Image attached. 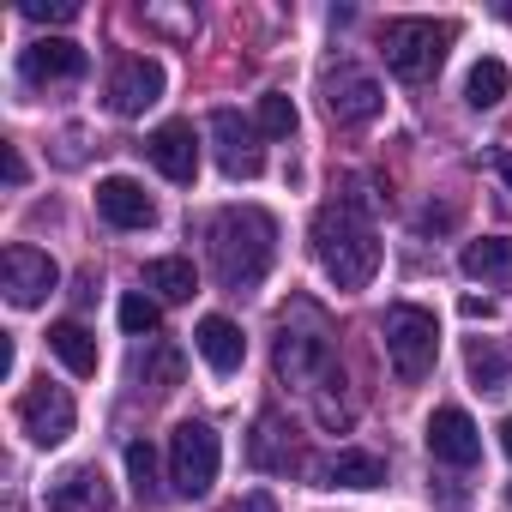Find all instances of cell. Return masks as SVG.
Returning <instances> with one entry per match:
<instances>
[{
  "mask_svg": "<svg viewBox=\"0 0 512 512\" xmlns=\"http://www.w3.org/2000/svg\"><path fill=\"white\" fill-rule=\"evenodd\" d=\"M314 260H320V272L338 290H368L374 284V272H380V235H374L368 199L338 193V199L320 205V217H314Z\"/></svg>",
  "mask_w": 512,
  "mask_h": 512,
  "instance_id": "cell-1",
  "label": "cell"
},
{
  "mask_svg": "<svg viewBox=\"0 0 512 512\" xmlns=\"http://www.w3.org/2000/svg\"><path fill=\"white\" fill-rule=\"evenodd\" d=\"M205 247H211V272L223 290H253L266 284L272 260H278V217L260 211V205H223L205 229Z\"/></svg>",
  "mask_w": 512,
  "mask_h": 512,
  "instance_id": "cell-2",
  "label": "cell"
},
{
  "mask_svg": "<svg viewBox=\"0 0 512 512\" xmlns=\"http://www.w3.org/2000/svg\"><path fill=\"white\" fill-rule=\"evenodd\" d=\"M332 362H338V350H332V326H326V314H320L314 302H290L284 320H278V344H272V368H278V380L296 386V392H314V386L332 380Z\"/></svg>",
  "mask_w": 512,
  "mask_h": 512,
  "instance_id": "cell-3",
  "label": "cell"
},
{
  "mask_svg": "<svg viewBox=\"0 0 512 512\" xmlns=\"http://www.w3.org/2000/svg\"><path fill=\"white\" fill-rule=\"evenodd\" d=\"M452 37H458V31H452L446 19H386V25H380V55H386V67H392L398 79L422 85V79L440 73Z\"/></svg>",
  "mask_w": 512,
  "mask_h": 512,
  "instance_id": "cell-4",
  "label": "cell"
},
{
  "mask_svg": "<svg viewBox=\"0 0 512 512\" xmlns=\"http://www.w3.org/2000/svg\"><path fill=\"white\" fill-rule=\"evenodd\" d=\"M380 338H386V362H392V374H398L404 386L428 380V368H434V356H440V326H434L428 308H416V302L386 308Z\"/></svg>",
  "mask_w": 512,
  "mask_h": 512,
  "instance_id": "cell-5",
  "label": "cell"
},
{
  "mask_svg": "<svg viewBox=\"0 0 512 512\" xmlns=\"http://www.w3.org/2000/svg\"><path fill=\"white\" fill-rule=\"evenodd\" d=\"M217 464H223V446H217L211 422H181L169 434V482H175V494H187V500L211 494Z\"/></svg>",
  "mask_w": 512,
  "mask_h": 512,
  "instance_id": "cell-6",
  "label": "cell"
},
{
  "mask_svg": "<svg viewBox=\"0 0 512 512\" xmlns=\"http://www.w3.org/2000/svg\"><path fill=\"white\" fill-rule=\"evenodd\" d=\"M55 284H61V266L49 260L43 247L13 241L7 253H0V290H7L13 308H43V302L55 296Z\"/></svg>",
  "mask_w": 512,
  "mask_h": 512,
  "instance_id": "cell-7",
  "label": "cell"
},
{
  "mask_svg": "<svg viewBox=\"0 0 512 512\" xmlns=\"http://www.w3.org/2000/svg\"><path fill=\"white\" fill-rule=\"evenodd\" d=\"M73 422H79V404H73L67 386H49V380L25 386V398H19V428L31 434V446H61V440L73 434Z\"/></svg>",
  "mask_w": 512,
  "mask_h": 512,
  "instance_id": "cell-8",
  "label": "cell"
},
{
  "mask_svg": "<svg viewBox=\"0 0 512 512\" xmlns=\"http://www.w3.org/2000/svg\"><path fill=\"white\" fill-rule=\"evenodd\" d=\"M211 145H217V169L229 181H253L266 169V151H260V127H247L235 109H211Z\"/></svg>",
  "mask_w": 512,
  "mask_h": 512,
  "instance_id": "cell-9",
  "label": "cell"
},
{
  "mask_svg": "<svg viewBox=\"0 0 512 512\" xmlns=\"http://www.w3.org/2000/svg\"><path fill=\"white\" fill-rule=\"evenodd\" d=\"M380 103H386V91H380V79H368L362 67H332V73H326V115H332L338 127L374 121Z\"/></svg>",
  "mask_w": 512,
  "mask_h": 512,
  "instance_id": "cell-10",
  "label": "cell"
},
{
  "mask_svg": "<svg viewBox=\"0 0 512 512\" xmlns=\"http://www.w3.org/2000/svg\"><path fill=\"white\" fill-rule=\"evenodd\" d=\"M157 97H163V67H157V61L127 55V61L109 73V109H115V115H127V121H133V115H145Z\"/></svg>",
  "mask_w": 512,
  "mask_h": 512,
  "instance_id": "cell-11",
  "label": "cell"
},
{
  "mask_svg": "<svg viewBox=\"0 0 512 512\" xmlns=\"http://www.w3.org/2000/svg\"><path fill=\"white\" fill-rule=\"evenodd\" d=\"M428 452H434L440 464H452V470H470V464L482 458V434H476V422H470L458 404H446V410L428 416Z\"/></svg>",
  "mask_w": 512,
  "mask_h": 512,
  "instance_id": "cell-12",
  "label": "cell"
},
{
  "mask_svg": "<svg viewBox=\"0 0 512 512\" xmlns=\"http://www.w3.org/2000/svg\"><path fill=\"white\" fill-rule=\"evenodd\" d=\"M247 458H253V470H272V476H290V470H302V440H296V428L284 422V416H260L253 422V440H247Z\"/></svg>",
  "mask_w": 512,
  "mask_h": 512,
  "instance_id": "cell-13",
  "label": "cell"
},
{
  "mask_svg": "<svg viewBox=\"0 0 512 512\" xmlns=\"http://www.w3.org/2000/svg\"><path fill=\"white\" fill-rule=\"evenodd\" d=\"M97 211H103L115 229H151V223H157V199H151L133 175H103V181H97Z\"/></svg>",
  "mask_w": 512,
  "mask_h": 512,
  "instance_id": "cell-14",
  "label": "cell"
},
{
  "mask_svg": "<svg viewBox=\"0 0 512 512\" xmlns=\"http://www.w3.org/2000/svg\"><path fill=\"white\" fill-rule=\"evenodd\" d=\"M19 73L25 85H55V79H79L85 73V49L73 37H43L19 55Z\"/></svg>",
  "mask_w": 512,
  "mask_h": 512,
  "instance_id": "cell-15",
  "label": "cell"
},
{
  "mask_svg": "<svg viewBox=\"0 0 512 512\" xmlns=\"http://www.w3.org/2000/svg\"><path fill=\"white\" fill-rule=\"evenodd\" d=\"M145 151H151V163H157L169 181H181V187L199 175V139H193V121H163V127L151 133Z\"/></svg>",
  "mask_w": 512,
  "mask_h": 512,
  "instance_id": "cell-16",
  "label": "cell"
},
{
  "mask_svg": "<svg viewBox=\"0 0 512 512\" xmlns=\"http://www.w3.org/2000/svg\"><path fill=\"white\" fill-rule=\"evenodd\" d=\"M193 344H199V356L211 362V374H235V368H241V356H247L241 326H235V320H223V314H205V320H199V332H193Z\"/></svg>",
  "mask_w": 512,
  "mask_h": 512,
  "instance_id": "cell-17",
  "label": "cell"
},
{
  "mask_svg": "<svg viewBox=\"0 0 512 512\" xmlns=\"http://www.w3.org/2000/svg\"><path fill=\"white\" fill-rule=\"evenodd\" d=\"M458 266H464V278H482V284H512V235H482V241H464Z\"/></svg>",
  "mask_w": 512,
  "mask_h": 512,
  "instance_id": "cell-18",
  "label": "cell"
},
{
  "mask_svg": "<svg viewBox=\"0 0 512 512\" xmlns=\"http://www.w3.org/2000/svg\"><path fill=\"white\" fill-rule=\"evenodd\" d=\"M49 512H109V488L97 470H67L55 488H49Z\"/></svg>",
  "mask_w": 512,
  "mask_h": 512,
  "instance_id": "cell-19",
  "label": "cell"
},
{
  "mask_svg": "<svg viewBox=\"0 0 512 512\" xmlns=\"http://www.w3.org/2000/svg\"><path fill=\"white\" fill-rule=\"evenodd\" d=\"M49 350L79 374V380H91L97 374V338L79 326V320H61V326H49Z\"/></svg>",
  "mask_w": 512,
  "mask_h": 512,
  "instance_id": "cell-20",
  "label": "cell"
},
{
  "mask_svg": "<svg viewBox=\"0 0 512 512\" xmlns=\"http://www.w3.org/2000/svg\"><path fill=\"white\" fill-rule=\"evenodd\" d=\"M145 290H157L163 302H187V296L199 290L193 260H181V253H163V260H151V266H145Z\"/></svg>",
  "mask_w": 512,
  "mask_h": 512,
  "instance_id": "cell-21",
  "label": "cell"
},
{
  "mask_svg": "<svg viewBox=\"0 0 512 512\" xmlns=\"http://www.w3.org/2000/svg\"><path fill=\"white\" fill-rule=\"evenodd\" d=\"M386 482V464L374 458V452H338L332 464H326V488H380Z\"/></svg>",
  "mask_w": 512,
  "mask_h": 512,
  "instance_id": "cell-22",
  "label": "cell"
},
{
  "mask_svg": "<svg viewBox=\"0 0 512 512\" xmlns=\"http://www.w3.org/2000/svg\"><path fill=\"white\" fill-rule=\"evenodd\" d=\"M181 368H187V362H181L175 344H151V350H139V362H133V374H139L151 392H175V386H181Z\"/></svg>",
  "mask_w": 512,
  "mask_h": 512,
  "instance_id": "cell-23",
  "label": "cell"
},
{
  "mask_svg": "<svg viewBox=\"0 0 512 512\" xmlns=\"http://www.w3.org/2000/svg\"><path fill=\"white\" fill-rule=\"evenodd\" d=\"M506 85H512L506 61H494V55H488V61H476V67H470V79H464V103H470V109H494V103L506 97Z\"/></svg>",
  "mask_w": 512,
  "mask_h": 512,
  "instance_id": "cell-24",
  "label": "cell"
},
{
  "mask_svg": "<svg viewBox=\"0 0 512 512\" xmlns=\"http://www.w3.org/2000/svg\"><path fill=\"white\" fill-rule=\"evenodd\" d=\"M464 362H470V380H476L482 392H506V386H512V362H506V356H500L488 338H476Z\"/></svg>",
  "mask_w": 512,
  "mask_h": 512,
  "instance_id": "cell-25",
  "label": "cell"
},
{
  "mask_svg": "<svg viewBox=\"0 0 512 512\" xmlns=\"http://www.w3.org/2000/svg\"><path fill=\"white\" fill-rule=\"evenodd\" d=\"M253 127H260V139H290L296 133V103L284 91H266L260 109H253Z\"/></svg>",
  "mask_w": 512,
  "mask_h": 512,
  "instance_id": "cell-26",
  "label": "cell"
},
{
  "mask_svg": "<svg viewBox=\"0 0 512 512\" xmlns=\"http://www.w3.org/2000/svg\"><path fill=\"white\" fill-rule=\"evenodd\" d=\"M127 476H133V494H139V506H151L163 488H157V452H151V440H133L127 446Z\"/></svg>",
  "mask_w": 512,
  "mask_h": 512,
  "instance_id": "cell-27",
  "label": "cell"
},
{
  "mask_svg": "<svg viewBox=\"0 0 512 512\" xmlns=\"http://www.w3.org/2000/svg\"><path fill=\"white\" fill-rule=\"evenodd\" d=\"M121 326H127L133 338H145V332H157V302H151L145 290H133V296H121Z\"/></svg>",
  "mask_w": 512,
  "mask_h": 512,
  "instance_id": "cell-28",
  "label": "cell"
},
{
  "mask_svg": "<svg viewBox=\"0 0 512 512\" xmlns=\"http://www.w3.org/2000/svg\"><path fill=\"white\" fill-rule=\"evenodd\" d=\"M25 19H37V25H73L79 19V0H25Z\"/></svg>",
  "mask_w": 512,
  "mask_h": 512,
  "instance_id": "cell-29",
  "label": "cell"
},
{
  "mask_svg": "<svg viewBox=\"0 0 512 512\" xmlns=\"http://www.w3.org/2000/svg\"><path fill=\"white\" fill-rule=\"evenodd\" d=\"M229 512H278V500H272V494H247V500H235Z\"/></svg>",
  "mask_w": 512,
  "mask_h": 512,
  "instance_id": "cell-30",
  "label": "cell"
},
{
  "mask_svg": "<svg viewBox=\"0 0 512 512\" xmlns=\"http://www.w3.org/2000/svg\"><path fill=\"white\" fill-rule=\"evenodd\" d=\"M7 181H13V187L25 181V157H19V145H7Z\"/></svg>",
  "mask_w": 512,
  "mask_h": 512,
  "instance_id": "cell-31",
  "label": "cell"
},
{
  "mask_svg": "<svg viewBox=\"0 0 512 512\" xmlns=\"http://www.w3.org/2000/svg\"><path fill=\"white\" fill-rule=\"evenodd\" d=\"M464 314H470V320H488V314H494V308H488V302H482V296H464Z\"/></svg>",
  "mask_w": 512,
  "mask_h": 512,
  "instance_id": "cell-32",
  "label": "cell"
},
{
  "mask_svg": "<svg viewBox=\"0 0 512 512\" xmlns=\"http://www.w3.org/2000/svg\"><path fill=\"white\" fill-rule=\"evenodd\" d=\"M494 169H500V181L512 187V151H500V157H494Z\"/></svg>",
  "mask_w": 512,
  "mask_h": 512,
  "instance_id": "cell-33",
  "label": "cell"
},
{
  "mask_svg": "<svg viewBox=\"0 0 512 512\" xmlns=\"http://www.w3.org/2000/svg\"><path fill=\"white\" fill-rule=\"evenodd\" d=\"M500 446H506V458H512V416L500 422Z\"/></svg>",
  "mask_w": 512,
  "mask_h": 512,
  "instance_id": "cell-34",
  "label": "cell"
},
{
  "mask_svg": "<svg viewBox=\"0 0 512 512\" xmlns=\"http://www.w3.org/2000/svg\"><path fill=\"white\" fill-rule=\"evenodd\" d=\"M506 19H512V7H506Z\"/></svg>",
  "mask_w": 512,
  "mask_h": 512,
  "instance_id": "cell-35",
  "label": "cell"
},
{
  "mask_svg": "<svg viewBox=\"0 0 512 512\" xmlns=\"http://www.w3.org/2000/svg\"><path fill=\"white\" fill-rule=\"evenodd\" d=\"M506 500H512V494H506Z\"/></svg>",
  "mask_w": 512,
  "mask_h": 512,
  "instance_id": "cell-36",
  "label": "cell"
}]
</instances>
